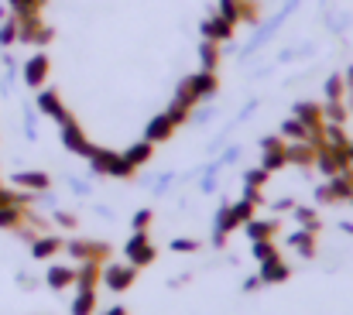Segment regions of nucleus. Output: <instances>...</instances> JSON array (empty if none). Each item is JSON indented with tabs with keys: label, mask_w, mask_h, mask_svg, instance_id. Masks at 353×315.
I'll return each mask as SVG.
<instances>
[{
	"label": "nucleus",
	"mask_w": 353,
	"mask_h": 315,
	"mask_svg": "<svg viewBox=\"0 0 353 315\" xmlns=\"http://www.w3.org/2000/svg\"><path fill=\"white\" fill-rule=\"evenodd\" d=\"M288 274H292V271H288V264L278 257V261L261 264V274H257V278H261V285H281V281H288Z\"/></svg>",
	"instance_id": "obj_19"
},
{
	"label": "nucleus",
	"mask_w": 353,
	"mask_h": 315,
	"mask_svg": "<svg viewBox=\"0 0 353 315\" xmlns=\"http://www.w3.org/2000/svg\"><path fill=\"white\" fill-rule=\"evenodd\" d=\"M316 203H323V206H333V203H336L333 192H330V185H319V189H316Z\"/></svg>",
	"instance_id": "obj_41"
},
{
	"label": "nucleus",
	"mask_w": 353,
	"mask_h": 315,
	"mask_svg": "<svg viewBox=\"0 0 353 315\" xmlns=\"http://www.w3.org/2000/svg\"><path fill=\"white\" fill-rule=\"evenodd\" d=\"M288 210H295L292 199H278V203H274V212H288Z\"/></svg>",
	"instance_id": "obj_43"
},
{
	"label": "nucleus",
	"mask_w": 353,
	"mask_h": 315,
	"mask_svg": "<svg viewBox=\"0 0 353 315\" xmlns=\"http://www.w3.org/2000/svg\"><path fill=\"white\" fill-rule=\"evenodd\" d=\"M250 254H254L257 264H268V261H278V257H281L278 247H274V240H254V243H250Z\"/></svg>",
	"instance_id": "obj_25"
},
{
	"label": "nucleus",
	"mask_w": 353,
	"mask_h": 315,
	"mask_svg": "<svg viewBox=\"0 0 353 315\" xmlns=\"http://www.w3.org/2000/svg\"><path fill=\"white\" fill-rule=\"evenodd\" d=\"M59 127H62V144H65V151H72V154H79V158H90L93 144H90L86 130L76 123V116H65Z\"/></svg>",
	"instance_id": "obj_4"
},
{
	"label": "nucleus",
	"mask_w": 353,
	"mask_h": 315,
	"mask_svg": "<svg viewBox=\"0 0 353 315\" xmlns=\"http://www.w3.org/2000/svg\"><path fill=\"white\" fill-rule=\"evenodd\" d=\"M62 247H65V243H62L59 236L45 233V236H34V240H31V257H34V261H48V257H55Z\"/></svg>",
	"instance_id": "obj_16"
},
{
	"label": "nucleus",
	"mask_w": 353,
	"mask_h": 315,
	"mask_svg": "<svg viewBox=\"0 0 353 315\" xmlns=\"http://www.w3.org/2000/svg\"><path fill=\"white\" fill-rule=\"evenodd\" d=\"M172 250L175 254H192V250H199V243L189 240V236H179V240H172Z\"/></svg>",
	"instance_id": "obj_39"
},
{
	"label": "nucleus",
	"mask_w": 353,
	"mask_h": 315,
	"mask_svg": "<svg viewBox=\"0 0 353 315\" xmlns=\"http://www.w3.org/2000/svg\"><path fill=\"white\" fill-rule=\"evenodd\" d=\"M100 281H103V264H97V261L76 264V288H97Z\"/></svg>",
	"instance_id": "obj_14"
},
{
	"label": "nucleus",
	"mask_w": 353,
	"mask_h": 315,
	"mask_svg": "<svg viewBox=\"0 0 353 315\" xmlns=\"http://www.w3.org/2000/svg\"><path fill=\"white\" fill-rule=\"evenodd\" d=\"M323 120H326V123H347V120H350L347 100H323Z\"/></svg>",
	"instance_id": "obj_24"
},
{
	"label": "nucleus",
	"mask_w": 353,
	"mask_h": 315,
	"mask_svg": "<svg viewBox=\"0 0 353 315\" xmlns=\"http://www.w3.org/2000/svg\"><path fill=\"white\" fill-rule=\"evenodd\" d=\"M24 219V206H0V230H17Z\"/></svg>",
	"instance_id": "obj_27"
},
{
	"label": "nucleus",
	"mask_w": 353,
	"mask_h": 315,
	"mask_svg": "<svg viewBox=\"0 0 353 315\" xmlns=\"http://www.w3.org/2000/svg\"><path fill=\"white\" fill-rule=\"evenodd\" d=\"M134 281H137V267H134V264H107L100 285H107L110 292H117L120 295V292H127Z\"/></svg>",
	"instance_id": "obj_8"
},
{
	"label": "nucleus",
	"mask_w": 353,
	"mask_h": 315,
	"mask_svg": "<svg viewBox=\"0 0 353 315\" xmlns=\"http://www.w3.org/2000/svg\"><path fill=\"white\" fill-rule=\"evenodd\" d=\"M151 219H154V212H151V210H137V212H134V219H130V226H134V233H148V226H151Z\"/></svg>",
	"instance_id": "obj_38"
},
{
	"label": "nucleus",
	"mask_w": 353,
	"mask_h": 315,
	"mask_svg": "<svg viewBox=\"0 0 353 315\" xmlns=\"http://www.w3.org/2000/svg\"><path fill=\"white\" fill-rule=\"evenodd\" d=\"M38 110L45 113V116H52V120H65V116H72L69 110H65V103H62V96L55 93V90H38Z\"/></svg>",
	"instance_id": "obj_12"
},
{
	"label": "nucleus",
	"mask_w": 353,
	"mask_h": 315,
	"mask_svg": "<svg viewBox=\"0 0 353 315\" xmlns=\"http://www.w3.org/2000/svg\"><path fill=\"white\" fill-rule=\"evenodd\" d=\"M350 203H353V199H350Z\"/></svg>",
	"instance_id": "obj_49"
},
{
	"label": "nucleus",
	"mask_w": 353,
	"mask_h": 315,
	"mask_svg": "<svg viewBox=\"0 0 353 315\" xmlns=\"http://www.w3.org/2000/svg\"><path fill=\"white\" fill-rule=\"evenodd\" d=\"M48 72H52V62H48L45 52H34V55L24 62V69H21V76H24V83H28L31 90H45Z\"/></svg>",
	"instance_id": "obj_5"
},
{
	"label": "nucleus",
	"mask_w": 353,
	"mask_h": 315,
	"mask_svg": "<svg viewBox=\"0 0 353 315\" xmlns=\"http://www.w3.org/2000/svg\"><path fill=\"white\" fill-rule=\"evenodd\" d=\"M343 83H347V93H353V65L347 69V76H343Z\"/></svg>",
	"instance_id": "obj_45"
},
{
	"label": "nucleus",
	"mask_w": 353,
	"mask_h": 315,
	"mask_svg": "<svg viewBox=\"0 0 353 315\" xmlns=\"http://www.w3.org/2000/svg\"><path fill=\"white\" fill-rule=\"evenodd\" d=\"M326 185H330V192H333V199H336V203H350V199H353V179H350V172H340V175H333Z\"/></svg>",
	"instance_id": "obj_22"
},
{
	"label": "nucleus",
	"mask_w": 353,
	"mask_h": 315,
	"mask_svg": "<svg viewBox=\"0 0 353 315\" xmlns=\"http://www.w3.org/2000/svg\"><path fill=\"white\" fill-rule=\"evenodd\" d=\"M103 315H130V312H127L123 305H114V309H107V312H103Z\"/></svg>",
	"instance_id": "obj_46"
},
{
	"label": "nucleus",
	"mask_w": 353,
	"mask_h": 315,
	"mask_svg": "<svg viewBox=\"0 0 353 315\" xmlns=\"http://www.w3.org/2000/svg\"><path fill=\"white\" fill-rule=\"evenodd\" d=\"M234 230H240V223H236V216L230 206H223V210L216 212V233H223V236H230Z\"/></svg>",
	"instance_id": "obj_30"
},
{
	"label": "nucleus",
	"mask_w": 353,
	"mask_h": 315,
	"mask_svg": "<svg viewBox=\"0 0 353 315\" xmlns=\"http://www.w3.org/2000/svg\"><path fill=\"white\" fill-rule=\"evenodd\" d=\"M154 158V144H148V141H137V144H130L127 151H123V161L130 165V168H141V165H148Z\"/></svg>",
	"instance_id": "obj_20"
},
{
	"label": "nucleus",
	"mask_w": 353,
	"mask_h": 315,
	"mask_svg": "<svg viewBox=\"0 0 353 315\" xmlns=\"http://www.w3.org/2000/svg\"><path fill=\"white\" fill-rule=\"evenodd\" d=\"M14 185H21L28 192H48L52 189V179L45 172H17L14 175Z\"/></svg>",
	"instance_id": "obj_17"
},
{
	"label": "nucleus",
	"mask_w": 353,
	"mask_h": 315,
	"mask_svg": "<svg viewBox=\"0 0 353 315\" xmlns=\"http://www.w3.org/2000/svg\"><path fill=\"white\" fill-rule=\"evenodd\" d=\"M199 28H203V38H206V41H216V45H220V41H227V38L234 34L236 24H230V21L220 17V14H210Z\"/></svg>",
	"instance_id": "obj_11"
},
{
	"label": "nucleus",
	"mask_w": 353,
	"mask_h": 315,
	"mask_svg": "<svg viewBox=\"0 0 353 315\" xmlns=\"http://www.w3.org/2000/svg\"><path fill=\"white\" fill-rule=\"evenodd\" d=\"M196 103H199L196 90L189 86V79H182V86L175 90V100L168 103V110H165V113H168V116L175 120V127H182V123H185V120L192 116V106H196Z\"/></svg>",
	"instance_id": "obj_3"
},
{
	"label": "nucleus",
	"mask_w": 353,
	"mask_h": 315,
	"mask_svg": "<svg viewBox=\"0 0 353 315\" xmlns=\"http://www.w3.org/2000/svg\"><path fill=\"white\" fill-rule=\"evenodd\" d=\"M278 219H250V223H243V233L250 236V243L254 240H274V233H278Z\"/></svg>",
	"instance_id": "obj_18"
},
{
	"label": "nucleus",
	"mask_w": 353,
	"mask_h": 315,
	"mask_svg": "<svg viewBox=\"0 0 353 315\" xmlns=\"http://www.w3.org/2000/svg\"><path fill=\"white\" fill-rule=\"evenodd\" d=\"M257 288H261V278H250V281L243 285V292H257Z\"/></svg>",
	"instance_id": "obj_44"
},
{
	"label": "nucleus",
	"mask_w": 353,
	"mask_h": 315,
	"mask_svg": "<svg viewBox=\"0 0 353 315\" xmlns=\"http://www.w3.org/2000/svg\"><path fill=\"white\" fill-rule=\"evenodd\" d=\"M326 100H347V83H343V76H333V79L326 83Z\"/></svg>",
	"instance_id": "obj_35"
},
{
	"label": "nucleus",
	"mask_w": 353,
	"mask_h": 315,
	"mask_svg": "<svg viewBox=\"0 0 353 315\" xmlns=\"http://www.w3.org/2000/svg\"><path fill=\"white\" fill-rule=\"evenodd\" d=\"M123 254H127V264H134V267H148V264L158 257V247L151 243L148 233H130Z\"/></svg>",
	"instance_id": "obj_2"
},
{
	"label": "nucleus",
	"mask_w": 353,
	"mask_h": 315,
	"mask_svg": "<svg viewBox=\"0 0 353 315\" xmlns=\"http://www.w3.org/2000/svg\"><path fill=\"white\" fill-rule=\"evenodd\" d=\"M243 199H250L254 206H261V203H264V196H261V189H247V185H243Z\"/></svg>",
	"instance_id": "obj_42"
},
{
	"label": "nucleus",
	"mask_w": 353,
	"mask_h": 315,
	"mask_svg": "<svg viewBox=\"0 0 353 315\" xmlns=\"http://www.w3.org/2000/svg\"><path fill=\"white\" fill-rule=\"evenodd\" d=\"M288 247L299 250L302 257H316V233H312V230H295V233L288 236Z\"/></svg>",
	"instance_id": "obj_21"
},
{
	"label": "nucleus",
	"mask_w": 353,
	"mask_h": 315,
	"mask_svg": "<svg viewBox=\"0 0 353 315\" xmlns=\"http://www.w3.org/2000/svg\"><path fill=\"white\" fill-rule=\"evenodd\" d=\"M285 158H288V165L312 168V165H316V148H312L309 141H288V144H285Z\"/></svg>",
	"instance_id": "obj_10"
},
{
	"label": "nucleus",
	"mask_w": 353,
	"mask_h": 315,
	"mask_svg": "<svg viewBox=\"0 0 353 315\" xmlns=\"http://www.w3.org/2000/svg\"><path fill=\"white\" fill-rule=\"evenodd\" d=\"M326 144L330 148H347L350 137L343 134V123H326Z\"/></svg>",
	"instance_id": "obj_33"
},
{
	"label": "nucleus",
	"mask_w": 353,
	"mask_h": 315,
	"mask_svg": "<svg viewBox=\"0 0 353 315\" xmlns=\"http://www.w3.org/2000/svg\"><path fill=\"white\" fill-rule=\"evenodd\" d=\"M199 62H203V69H213V72H216V65H220V45L203 38V45H199Z\"/></svg>",
	"instance_id": "obj_28"
},
{
	"label": "nucleus",
	"mask_w": 353,
	"mask_h": 315,
	"mask_svg": "<svg viewBox=\"0 0 353 315\" xmlns=\"http://www.w3.org/2000/svg\"><path fill=\"white\" fill-rule=\"evenodd\" d=\"M268 179H271V175H268L264 168H250V172L243 175V185H247V189H261V185H268Z\"/></svg>",
	"instance_id": "obj_37"
},
{
	"label": "nucleus",
	"mask_w": 353,
	"mask_h": 315,
	"mask_svg": "<svg viewBox=\"0 0 353 315\" xmlns=\"http://www.w3.org/2000/svg\"><path fill=\"white\" fill-rule=\"evenodd\" d=\"M17 41V17H7L3 24H0V45L7 48V45H14Z\"/></svg>",
	"instance_id": "obj_36"
},
{
	"label": "nucleus",
	"mask_w": 353,
	"mask_h": 315,
	"mask_svg": "<svg viewBox=\"0 0 353 315\" xmlns=\"http://www.w3.org/2000/svg\"><path fill=\"white\" fill-rule=\"evenodd\" d=\"M347 151H350V168H353V141H350V148H347Z\"/></svg>",
	"instance_id": "obj_48"
},
{
	"label": "nucleus",
	"mask_w": 353,
	"mask_h": 315,
	"mask_svg": "<svg viewBox=\"0 0 353 315\" xmlns=\"http://www.w3.org/2000/svg\"><path fill=\"white\" fill-rule=\"evenodd\" d=\"M347 106H350V113H353V93H347Z\"/></svg>",
	"instance_id": "obj_47"
},
{
	"label": "nucleus",
	"mask_w": 353,
	"mask_h": 315,
	"mask_svg": "<svg viewBox=\"0 0 353 315\" xmlns=\"http://www.w3.org/2000/svg\"><path fill=\"white\" fill-rule=\"evenodd\" d=\"M65 250H69L79 264H83V261H97V264H103V261L110 257V243H100V240H69Z\"/></svg>",
	"instance_id": "obj_7"
},
{
	"label": "nucleus",
	"mask_w": 353,
	"mask_h": 315,
	"mask_svg": "<svg viewBox=\"0 0 353 315\" xmlns=\"http://www.w3.org/2000/svg\"><path fill=\"white\" fill-rule=\"evenodd\" d=\"M230 210H234L236 223L243 226V223H250V219H254V210H257V206H254L250 199H243V196H240V203H230Z\"/></svg>",
	"instance_id": "obj_34"
},
{
	"label": "nucleus",
	"mask_w": 353,
	"mask_h": 315,
	"mask_svg": "<svg viewBox=\"0 0 353 315\" xmlns=\"http://www.w3.org/2000/svg\"><path fill=\"white\" fill-rule=\"evenodd\" d=\"M295 116H299L305 127L326 123V120H323V103H299V106H295Z\"/></svg>",
	"instance_id": "obj_26"
},
{
	"label": "nucleus",
	"mask_w": 353,
	"mask_h": 315,
	"mask_svg": "<svg viewBox=\"0 0 353 315\" xmlns=\"http://www.w3.org/2000/svg\"><path fill=\"white\" fill-rule=\"evenodd\" d=\"M93 312H97V288H76L72 315H93Z\"/></svg>",
	"instance_id": "obj_23"
},
{
	"label": "nucleus",
	"mask_w": 353,
	"mask_h": 315,
	"mask_svg": "<svg viewBox=\"0 0 353 315\" xmlns=\"http://www.w3.org/2000/svg\"><path fill=\"white\" fill-rule=\"evenodd\" d=\"M55 223H59L62 230H76V226H79V219H76L72 212H55Z\"/></svg>",
	"instance_id": "obj_40"
},
{
	"label": "nucleus",
	"mask_w": 353,
	"mask_h": 315,
	"mask_svg": "<svg viewBox=\"0 0 353 315\" xmlns=\"http://www.w3.org/2000/svg\"><path fill=\"white\" fill-rule=\"evenodd\" d=\"M295 219L302 223V230H312V233H319V212L309 210V206H295Z\"/></svg>",
	"instance_id": "obj_32"
},
{
	"label": "nucleus",
	"mask_w": 353,
	"mask_h": 315,
	"mask_svg": "<svg viewBox=\"0 0 353 315\" xmlns=\"http://www.w3.org/2000/svg\"><path fill=\"white\" fill-rule=\"evenodd\" d=\"M175 130H179V127H175V120L161 110L158 116H151V120H148V127H144V141H148V144H165Z\"/></svg>",
	"instance_id": "obj_9"
},
{
	"label": "nucleus",
	"mask_w": 353,
	"mask_h": 315,
	"mask_svg": "<svg viewBox=\"0 0 353 315\" xmlns=\"http://www.w3.org/2000/svg\"><path fill=\"white\" fill-rule=\"evenodd\" d=\"M90 168H93V175H110V179H130L137 168H130L127 161H123V154L117 151H107V148H93L90 151Z\"/></svg>",
	"instance_id": "obj_1"
},
{
	"label": "nucleus",
	"mask_w": 353,
	"mask_h": 315,
	"mask_svg": "<svg viewBox=\"0 0 353 315\" xmlns=\"http://www.w3.org/2000/svg\"><path fill=\"white\" fill-rule=\"evenodd\" d=\"M281 137H288V141H309V127H305L299 116H288V120L281 123Z\"/></svg>",
	"instance_id": "obj_29"
},
{
	"label": "nucleus",
	"mask_w": 353,
	"mask_h": 315,
	"mask_svg": "<svg viewBox=\"0 0 353 315\" xmlns=\"http://www.w3.org/2000/svg\"><path fill=\"white\" fill-rule=\"evenodd\" d=\"M45 281H48V288H52V292H65V288H72V285H76V267L52 264V267H48V274H45Z\"/></svg>",
	"instance_id": "obj_15"
},
{
	"label": "nucleus",
	"mask_w": 353,
	"mask_h": 315,
	"mask_svg": "<svg viewBox=\"0 0 353 315\" xmlns=\"http://www.w3.org/2000/svg\"><path fill=\"white\" fill-rule=\"evenodd\" d=\"M48 0H7V7L14 10V17H24V14H38Z\"/></svg>",
	"instance_id": "obj_31"
},
{
	"label": "nucleus",
	"mask_w": 353,
	"mask_h": 315,
	"mask_svg": "<svg viewBox=\"0 0 353 315\" xmlns=\"http://www.w3.org/2000/svg\"><path fill=\"white\" fill-rule=\"evenodd\" d=\"M288 165V158H285V141L281 137H264L261 141V168L268 172V175H274V172H281Z\"/></svg>",
	"instance_id": "obj_6"
},
{
	"label": "nucleus",
	"mask_w": 353,
	"mask_h": 315,
	"mask_svg": "<svg viewBox=\"0 0 353 315\" xmlns=\"http://www.w3.org/2000/svg\"><path fill=\"white\" fill-rule=\"evenodd\" d=\"M189 86L196 90V96H199V100H210V96L220 90V83H216V72H213V69H199L196 76H189Z\"/></svg>",
	"instance_id": "obj_13"
}]
</instances>
